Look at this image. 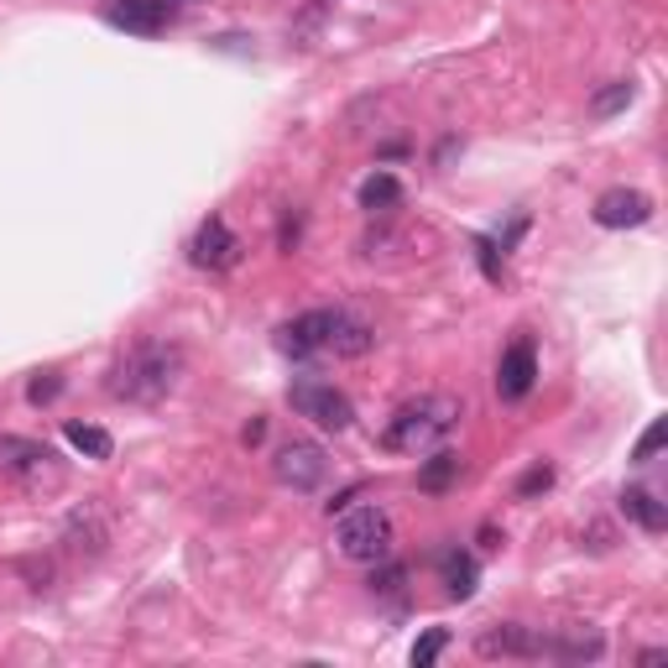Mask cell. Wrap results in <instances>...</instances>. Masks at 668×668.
<instances>
[{"label": "cell", "instance_id": "obj_1", "mask_svg": "<svg viewBox=\"0 0 668 668\" xmlns=\"http://www.w3.org/2000/svg\"><path fill=\"white\" fill-rule=\"evenodd\" d=\"M183 377V350L168 340H137L110 371V397L126 402H162Z\"/></svg>", "mask_w": 668, "mask_h": 668}, {"label": "cell", "instance_id": "obj_2", "mask_svg": "<svg viewBox=\"0 0 668 668\" xmlns=\"http://www.w3.org/2000/svg\"><path fill=\"white\" fill-rule=\"evenodd\" d=\"M465 418V402L449 392H423L402 402V408L387 418V433H381V445L397 449V455H423V449L445 445L455 423Z\"/></svg>", "mask_w": 668, "mask_h": 668}, {"label": "cell", "instance_id": "obj_3", "mask_svg": "<svg viewBox=\"0 0 668 668\" xmlns=\"http://www.w3.org/2000/svg\"><path fill=\"white\" fill-rule=\"evenodd\" d=\"M392 517L387 507H350V512L335 522V549L356 565H381L392 559Z\"/></svg>", "mask_w": 668, "mask_h": 668}, {"label": "cell", "instance_id": "obj_4", "mask_svg": "<svg viewBox=\"0 0 668 668\" xmlns=\"http://www.w3.org/2000/svg\"><path fill=\"white\" fill-rule=\"evenodd\" d=\"M288 402L309 423H319V429H329V433H345L350 423H356V402L335 387V381H319V377H303V381H292L288 387Z\"/></svg>", "mask_w": 668, "mask_h": 668}, {"label": "cell", "instance_id": "obj_5", "mask_svg": "<svg viewBox=\"0 0 668 668\" xmlns=\"http://www.w3.org/2000/svg\"><path fill=\"white\" fill-rule=\"evenodd\" d=\"M272 476L288 491H319L329 476V455L319 445H309V439H292V445H282L272 455Z\"/></svg>", "mask_w": 668, "mask_h": 668}, {"label": "cell", "instance_id": "obj_6", "mask_svg": "<svg viewBox=\"0 0 668 668\" xmlns=\"http://www.w3.org/2000/svg\"><path fill=\"white\" fill-rule=\"evenodd\" d=\"M189 261L193 267H205V272H230V267L240 261V236L220 220V215H209L189 240Z\"/></svg>", "mask_w": 668, "mask_h": 668}, {"label": "cell", "instance_id": "obj_7", "mask_svg": "<svg viewBox=\"0 0 668 668\" xmlns=\"http://www.w3.org/2000/svg\"><path fill=\"white\" fill-rule=\"evenodd\" d=\"M0 470L6 476L27 480V486H37V480H58V455H52L48 445H37V439H17V433H6L0 439Z\"/></svg>", "mask_w": 668, "mask_h": 668}, {"label": "cell", "instance_id": "obj_8", "mask_svg": "<svg viewBox=\"0 0 668 668\" xmlns=\"http://www.w3.org/2000/svg\"><path fill=\"white\" fill-rule=\"evenodd\" d=\"M532 381H538V350H532V340H512L501 350V366H497L501 402H522L532 392Z\"/></svg>", "mask_w": 668, "mask_h": 668}, {"label": "cell", "instance_id": "obj_9", "mask_svg": "<svg viewBox=\"0 0 668 668\" xmlns=\"http://www.w3.org/2000/svg\"><path fill=\"white\" fill-rule=\"evenodd\" d=\"M335 313H340V309H309V313H298L292 325H282V335H277L282 356H313V350H329Z\"/></svg>", "mask_w": 668, "mask_h": 668}, {"label": "cell", "instance_id": "obj_10", "mask_svg": "<svg viewBox=\"0 0 668 668\" xmlns=\"http://www.w3.org/2000/svg\"><path fill=\"white\" fill-rule=\"evenodd\" d=\"M596 225H606V230H637V225L652 220V199L637 189H611L596 199Z\"/></svg>", "mask_w": 668, "mask_h": 668}, {"label": "cell", "instance_id": "obj_11", "mask_svg": "<svg viewBox=\"0 0 668 668\" xmlns=\"http://www.w3.org/2000/svg\"><path fill=\"white\" fill-rule=\"evenodd\" d=\"M538 652H544V632L517 627V621H501V627L480 632V658H538Z\"/></svg>", "mask_w": 668, "mask_h": 668}, {"label": "cell", "instance_id": "obj_12", "mask_svg": "<svg viewBox=\"0 0 668 668\" xmlns=\"http://www.w3.org/2000/svg\"><path fill=\"white\" fill-rule=\"evenodd\" d=\"M110 27L120 32H137V37H157L168 27V0H116L110 11H104Z\"/></svg>", "mask_w": 668, "mask_h": 668}, {"label": "cell", "instance_id": "obj_13", "mask_svg": "<svg viewBox=\"0 0 668 668\" xmlns=\"http://www.w3.org/2000/svg\"><path fill=\"white\" fill-rule=\"evenodd\" d=\"M69 544L79 554H100L104 544H110V522H104V512L100 507H79V512L69 517Z\"/></svg>", "mask_w": 668, "mask_h": 668}, {"label": "cell", "instance_id": "obj_14", "mask_svg": "<svg viewBox=\"0 0 668 668\" xmlns=\"http://www.w3.org/2000/svg\"><path fill=\"white\" fill-rule=\"evenodd\" d=\"M371 345H377V335H371V325H366V319H350V313H335V335H329V350H335V356L356 360V356H366Z\"/></svg>", "mask_w": 668, "mask_h": 668}, {"label": "cell", "instance_id": "obj_15", "mask_svg": "<svg viewBox=\"0 0 668 668\" xmlns=\"http://www.w3.org/2000/svg\"><path fill=\"white\" fill-rule=\"evenodd\" d=\"M621 512L632 517L637 528H648V532H664V528H668V512H664V501L652 497L648 486H627V491H621Z\"/></svg>", "mask_w": 668, "mask_h": 668}, {"label": "cell", "instance_id": "obj_16", "mask_svg": "<svg viewBox=\"0 0 668 668\" xmlns=\"http://www.w3.org/2000/svg\"><path fill=\"white\" fill-rule=\"evenodd\" d=\"M439 569H445V590H449L455 600H470V596H476L480 569H476V559H470V554H455V549H449L445 559H439Z\"/></svg>", "mask_w": 668, "mask_h": 668}, {"label": "cell", "instance_id": "obj_17", "mask_svg": "<svg viewBox=\"0 0 668 668\" xmlns=\"http://www.w3.org/2000/svg\"><path fill=\"white\" fill-rule=\"evenodd\" d=\"M360 209H366V215H377V209H392L397 199H402V183H397L392 172H371V178H366V183H360Z\"/></svg>", "mask_w": 668, "mask_h": 668}, {"label": "cell", "instance_id": "obj_18", "mask_svg": "<svg viewBox=\"0 0 668 668\" xmlns=\"http://www.w3.org/2000/svg\"><path fill=\"white\" fill-rule=\"evenodd\" d=\"M600 642L596 632H585V627H575V632L565 637H544V652H554V658H600Z\"/></svg>", "mask_w": 668, "mask_h": 668}, {"label": "cell", "instance_id": "obj_19", "mask_svg": "<svg viewBox=\"0 0 668 668\" xmlns=\"http://www.w3.org/2000/svg\"><path fill=\"white\" fill-rule=\"evenodd\" d=\"M460 480V455H449V449H439L433 460H423V470H418V486L423 491H449Z\"/></svg>", "mask_w": 668, "mask_h": 668}, {"label": "cell", "instance_id": "obj_20", "mask_svg": "<svg viewBox=\"0 0 668 668\" xmlns=\"http://www.w3.org/2000/svg\"><path fill=\"white\" fill-rule=\"evenodd\" d=\"M69 445L79 455H89V460H110L116 455V439L104 429H94V423H69Z\"/></svg>", "mask_w": 668, "mask_h": 668}, {"label": "cell", "instance_id": "obj_21", "mask_svg": "<svg viewBox=\"0 0 668 668\" xmlns=\"http://www.w3.org/2000/svg\"><path fill=\"white\" fill-rule=\"evenodd\" d=\"M632 94H637V89L627 84V79L596 89V94H590V116H617V110H627V104H632Z\"/></svg>", "mask_w": 668, "mask_h": 668}, {"label": "cell", "instance_id": "obj_22", "mask_svg": "<svg viewBox=\"0 0 668 668\" xmlns=\"http://www.w3.org/2000/svg\"><path fill=\"white\" fill-rule=\"evenodd\" d=\"M445 642H449V632H445V627H433V632H423V637H418V642H412V664H418V668H429L433 658L445 652Z\"/></svg>", "mask_w": 668, "mask_h": 668}, {"label": "cell", "instance_id": "obj_23", "mask_svg": "<svg viewBox=\"0 0 668 668\" xmlns=\"http://www.w3.org/2000/svg\"><path fill=\"white\" fill-rule=\"evenodd\" d=\"M664 439H668V418H652V429L642 433V439H637L632 460H637V465H648L652 455H658V449H664Z\"/></svg>", "mask_w": 668, "mask_h": 668}, {"label": "cell", "instance_id": "obj_24", "mask_svg": "<svg viewBox=\"0 0 668 668\" xmlns=\"http://www.w3.org/2000/svg\"><path fill=\"white\" fill-rule=\"evenodd\" d=\"M554 486V465H532L528 476L517 480V497H538V491H549Z\"/></svg>", "mask_w": 668, "mask_h": 668}, {"label": "cell", "instance_id": "obj_25", "mask_svg": "<svg viewBox=\"0 0 668 668\" xmlns=\"http://www.w3.org/2000/svg\"><path fill=\"white\" fill-rule=\"evenodd\" d=\"M63 392V381H58V371H42V377H32V387H27V402H52V397Z\"/></svg>", "mask_w": 668, "mask_h": 668}, {"label": "cell", "instance_id": "obj_26", "mask_svg": "<svg viewBox=\"0 0 668 668\" xmlns=\"http://www.w3.org/2000/svg\"><path fill=\"white\" fill-rule=\"evenodd\" d=\"M381 565H387V559H381ZM402 580H408V569L387 565L381 575H371V590H381V596H397V590H402Z\"/></svg>", "mask_w": 668, "mask_h": 668}]
</instances>
